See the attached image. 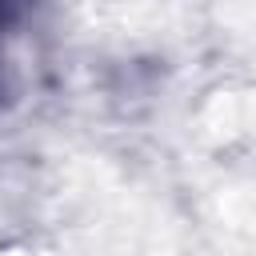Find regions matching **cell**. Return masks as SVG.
Listing matches in <instances>:
<instances>
[{"instance_id": "obj_1", "label": "cell", "mask_w": 256, "mask_h": 256, "mask_svg": "<svg viewBox=\"0 0 256 256\" xmlns=\"http://www.w3.org/2000/svg\"><path fill=\"white\" fill-rule=\"evenodd\" d=\"M32 4H36V0H0V32H4V28H12V24H16Z\"/></svg>"}]
</instances>
